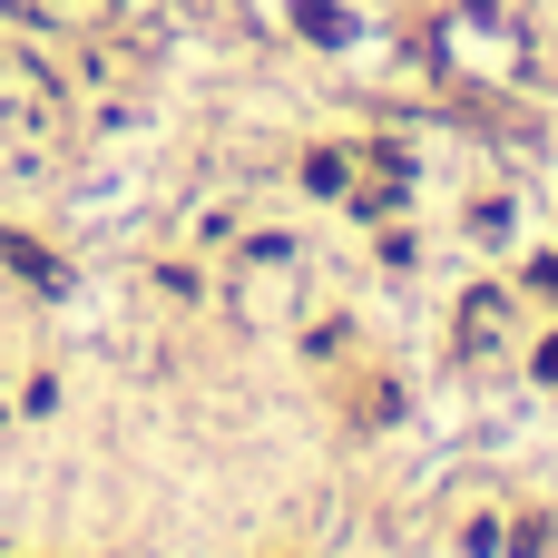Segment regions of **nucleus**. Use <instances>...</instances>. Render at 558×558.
<instances>
[{"label": "nucleus", "mask_w": 558, "mask_h": 558, "mask_svg": "<svg viewBox=\"0 0 558 558\" xmlns=\"http://www.w3.org/2000/svg\"><path fill=\"white\" fill-rule=\"evenodd\" d=\"M530 284H539V294H558V255H549V265H539V275H530Z\"/></svg>", "instance_id": "1"}]
</instances>
